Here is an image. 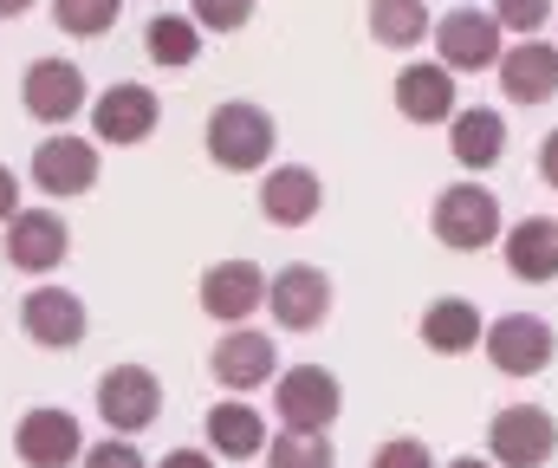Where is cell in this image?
<instances>
[{"instance_id":"cell-22","label":"cell","mask_w":558,"mask_h":468,"mask_svg":"<svg viewBox=\"0 0 558 468\" xmlns=\"http://www.w3.org/2000/svg\"><path fill=\"white\" fill-rule=\"evenodd\" d=\"M448 156H454L468 176L494 169V163L507 156V118H500V111H487V105L454 111V118H448Z\"/></svg>"},{"instance_id":"cell-10","label":"cell","mask_w":558,"mask_h":468,"mask_svg":"<svg viewBox=\"0 0 558 468\" xmlns=\"http://www.w3.org/2000/svg\"><path fill=\"white\" fill-rule=\"evenodd\" d=\"M13 456H20L26 468H72V463H85V430H78L72 410L39 404V410L20 417V430H13Z\"/></svg>"},{"instance_id":"cell-15","label":"cell","mask_w":558,"mask_h":468,"mask_svg":"<svg viewBox=\"0 0 558 468\" xmlns=\"http://www.w3.org/2000/svg\"><path fill=\"white\" fill-rule=\"evenodd\" d=\"M267 307V274L254 261H215L202 274V312L221 319V325H241Z\"/></svg>"},{"instance_id":"cell-18","label":"cell","mask_w":558,"mask_h":468,"mask_svg":"<svg viewBox=\"0 0 558 468\" xmlns=\"http://www.w3.org/2000/svg\"><path fill=\"white\" fill-rule=\"evenodd\" d=\"M318 208H325L318 169H305V163H274V169H267V182H260V215H267L274 228H305Z\"/></svg>"},{"instance_id":"cell-17","label":"cell","mask_w":558,"mask_h":468,"mask_svg":"<svg viewBox=\"0 0 558 468\" xmlns=\"http://www.w3.org/2000/svg\"><path fill=\"white\" fill-rule=\"evenodd\" d=\"M156 118H162V105H156L149 85H111V92L92 105V131H98V144H118V151L143 144V137L156 131Z\"/></svg>"},{"instance_id":"cell-37","label":"cell","mask_w":558,"mask_h":468,"mask_svg":"<svg viewBox=\"0 0 558 468\" xmlns=\"http://www.w3.org/2000/svg\"><path fill=\"white\" fill-rule=\"evenodd\" d=\"M553 26H558V13H553Z\"/></svg>"},{"instance_id":"cell-4","label":"cell","mask_w":558,"mask_h":468,"mask_svg":"<svg viewBox=\"0 0 558 468\" xmlns=\"http://www.w3.org/2000/svg\"><path fill=\"white\" fill-rule=\"evenodd\" d=\"M344 410V391L325 364H292L274 377V417L279 430H299V436H325Z\"/></svg>"},{"instance_id":"cell-14","label":"cell","mask_w":558,"mask_h":468,"mask_svg":"<svg viewBox=\"0 0 558 468\" xmlns=\"http://www.w3.org/2000/svg\"><path fill=\"white\" fill-rule=\"evenodd\" d=\"M98 182V144H85V137H46L39 151H33V189L39 195H52V202H65V195H85Z\"/></svg>"},{"instance_id":"cell-35","label":"cell","mask_w":558,"mask_h":468,"mask_svg":"<svg viewBox=\"0 0 558 468\" xmlns=\"http://www.w3.org/2000/svg\"><path fill=\"white\" fill-rule=\"evenodd\" d=\"M441 468H500V463H494V456H487V463H481V456H454V463H441Z\"/></svg>"},{"instance_id":"cell-1","label":"cell","mask_w":558,"mask_h":468,"mask_svg":"<svg viewBox=\"0 0 558 468\" xmlns=\"http://www.w3.org/2000/svg\"><path fill=\"white\" fill-rule=\"evenodd\" d=\"M428 235H435L448 254H481V248H494V241L507 235L500 195H494L487 182H448V189L435 195V208H428Z\"/></svg>"},{"instance_id":"cell-36","label":"cell","mask_w":558,"mask_h":468,"mask_svg":"<svg viewBox=\"0 0 558 468\" xmlns=\"http://www.w3.org/2000/svg\"><path fill=\"white\" fill-rule=\"evenodd\" d=\"M26 7H33V0H0V20H20Z\"/></svg>"},{"instance_id":"cell-19","label":"cell","mask_w":558,"mask_h":468,"mask_svg":"<svg viewBox=\"0 0 558 468\" xmlns=\"http://www.w3.org/2000/svg\"><path fill=\"white\" fill-rule=\"evenodd\" d=\"M397 111L410 124H448L461 105H454V72L441 59H410L397 72Z\"/></svg>"},{"instance_id":"cell-6","label":"cell","mask_w":558,"mask_h":468,"mask_svg":"<svg viewBox=\"0 0 558 468\" xmlns=\"http://www.w3.org/2000/svg\"><path fill=\"white\" fill-rule=\"evenodd\" d=\"M487 456L500 468H546L558 456V417L546 404H507V410H494Z\"/></svg>"},{"instance_id":"cell-24","label":"cell","mask_w":558,"mask_h":468,"mask_svg":"<svg viewBox=\"0 0 558 468\" xmlns=\"http://www.w3.org/2000/svg\"><path fill=\"white\" fill-rule=\"evenodd\" d=\"M364 26H371L377 46H390V52H416L422 39L435 33V13H428L422 0H371Z\"/></svg>"},{"instance_id":"cell-13","label":"cell","mask_w":558,"mask_h":468,"mask_svg":"<svg viewBox=\"0 0 558 468\" xmlns=\"http://www.w3.org/2000/svg\"><path fill=\"white\" fill-rule=\"evenodd\" d=\"M65 254H72V228H65L52 208H20V215L7 221V267H20V274H52Z\"/></svg>"},{"instance_id":"cell-33","label":"cell","mask_w":558,"mask_h":468,"mask_svg":"<svg viewBox=\"0 0 558 468\" xmlns=\"http://www.w3.org/2000/svg\"><path fill=\"white\" fill-rule=\"evenodd\" d=\"M539 182L558 189V131H546V144H539Z\"/></svg>"},{"instance_id":"cell-20","label":"cell","mask_w":558,"mask_h":468,"mask_svg":"<svg viewBox=\"0 0 558 468\" xmlns=\"http://www.w3.org/2000/svg\"><path fill=\"white\" fill-rule=\"evenodd\" d=\"M500 261H507L513 280H533V287L558 280V221L553 215H526V221H513V228L500 235Z\"/></svg>"},{"instance_id":"cell-21","label":"cell","mask_w":558,"mask_h":468,"mask_svg":"<svg viewBox=\"0 0 558 468\" xmlns=\"http://www.w3.org/2000/svg\"><path fill=\"white\" fill-rule=\"evenodd\" d=\"M202 436L215 443V456L221 463H254L274 436H267V417L247 404V397H228V404H215L208 417H202Z\"/></svg>"},{"instance_id":"cell-31","label":"cell","mask_w":558,"mask_h":468,"mask_svg":"<svg viewBox=\"0 0 558 468\" xmlns=\"http://www.w3.org/2000/svg\"><path fill=\"white\" fill-rule=\"evenodd\" d=\"M78 468H143V456L131 449V443H92Z\"/></svg>"},{"instance_id":"cell-28","label":"cell","mask_w":558,"mask_h":468,"mask_svg":"<svg viewBox=\"0 0 558 468\" xmlns=\"http://www.w3.org/2000/svg\"><path fill=\"white\" fill-rule=\"evenodd\" d=\"M487 13L507 26V39H539V26H553L558 0H494Z\"/></svg>"},{"instance_id":"cell-29","label":"cell","mask_w":558,"mask_h":468,"mask_svg":"<svg viewBox=\"0 0 558 468\" xmlns=\"http://www.w3.org/2000/svg\"><path fill=\"white\" fill-rule=\"evenodd\" d=\"M189 13L202 33H241L254 20V0H189Z\"/></svg>"},{"instance_id":"cell-27","label":"cell","mask_w":558,"mask_h":468,"mask_svg":"<svg viewBox=\"0 0 558 468\" xmlns=\"http://www.w3.org/2000/svg\"><path fill=\"white\" fill-rule=\"evenodd\" d=\"M338 463V449L325 443V436H299V430H279L274 443H267V468H331Z\"/></svg>"},{"instance_id":"cell-23","label":"cell","mask_w":558,"mask_h":468,"mask_svg":"<svg viewBox=\"0 0 558 468\" xmlns=\"http://www.w3.org/2000/svg\"><path fill=\"white\" fill-rule=\"evenodd\" d=\"M481 338H487V319H481L474 300H435V307L422 312V345L435 358H468Z\"/></svg>"},{"instance_id":"cell-32","label":"cell","mask_w":558,"mask_h":468,"mask_svg":"<svg viewBox=\"0 0 558 468\" xmlns=\"http://www.w3.org/2000/svg\"><path fill=\"white\" fill-rule=\"evenodd\" d=\"M13 215H20V176H13V169L0 163V228H7Z\"/></svg>"},{"instance_id":"cell-16","label":"cell","mask_w":558,"mask_h":468,"mask_svg":"<svg viewBox=\"0 0 558 468\" xmlns=\"http://www.w3.org/2000/svg\"><path fill=\"white\" fill-rule=\"evenodd\" d=\"M20 325H26L33 345L72 351V345H85V300L65 293V287H33V293L20 300Z\"/></svg>"},{"instance_id":"cell-9","label":"cell","mask_w":558,"mask_h":468,"mask_svg":"<svg viewBox=\"0 0 558 468\" xmlns=\"http://www.w3.org/2000/svg\"><path fill=\"white\" fill-rule=\"evenodd\" d=\"M20 105H26L33 124L65 131V124L85 111V72H78L72 59H33L26 79H20Z\"/></svg>"},{"instance_id":"cell-30","label":"cell","mask_w":558,"mask_h":468,"mask_svg":"<svg viewBox=\"0 0 558 468\" xmlns=\"http://www.w3.org/2000/svg\"><path fill=\"white\" fill-rule=\"evenodd\" d=\"M371 468H435V456H428V443H416V436H390L371 456Z\"/></svg>"},{"instance_id":"cell-11","label":"cell","mask_w":558,"mask_h":468,"mask_svg":"<svg viewBox=\"0 0 558 468\" xmlns=\"http://www.w3.org/2000/svg\"><path fill=\"white\" fill-rule=\"evenodd\" d=\"M500 98L507 105H553L558 98V39H507V52H500Z\"/></svg>"},{"instance_id":"cell-3","label":"cell","mask_w":558,"mask_h":468,"mask_svg":"<svg viewBox=\"0 0 558 468\" xmlns=\"http://www.w3.org/2000/svg\"><path fill=\"white\" fill-rule=\"evenodd\" d=\"M481 351H487V364L500 377H539V371H553V358H558V332H553V319H539V312H500V319H487Z\"/></svg>"},{"instance_id":"cell-25","label":"cell","mask_w":558,"mask_h":468,"mask_svg":"<svg viewBox=\"0 0 558 468\" xmlns=\"http://www.w3.org/2000/svg\"><path fill=\"white\" fill-rule=\"evenodd\" d=\"M143 52H149L156 65H195V59H202V26H195V13H156V20L143 26Z\"/></svg>"},{"instance_id":"cell-8","label":"cell","mask_w":558,"mask_h":468,"mask_svg":"<svg viewBox=\"0 0 558 468\" xmlns=\"http://www.w3.org/2000/svg\"><path fill=\"white\" fill-rule=\"evenodd\" d=\"M267 312L279 319V332H318L331 319V274L312 261H292L267 280Z\"/></svg>"},{"instance_id":"cell-26","label":"cell","mask_w":558,"mask_h":468,"mask_svg":"<svg viewBox=\"0 0 558 468\" xmlns=\"http://www.w3.org/2000/svg\"><path fill=\"white\" fill-rule=\"evenodd\" d=\"M118 13H124V0H52V20H59L72 39H98V33H111Z\"/></svg>"},{"instance_id":"cell-7","label":"cell","mask_w":558,"mask_h":468,"mask_svg":"<svg viewBox=\"0 0 558 468\" xmlns=\"http://www.w3.org/2000/svg\"><path fill=\"white\" fill-rule=\"evenodd\" d=\"M98 417L111 436H143L162 417V377L149 364H111L98 377Z\"/></svg>"},{"instance_id":"cell-2","label":"cell","mask_w":558,"mask_h":468,"mask_svg":"<svg viewBox=\"0 0 558 468\" xmlns=\"http://www.w3.org/2000/svg\"><path fill=\"white\" fill-rule=\"evenodd\" d=\"M274 144H279V124L267 105H247V98H228L208 111V156L221 169H267L274 163Z\"/></svg>"},{"instance_id":"cell-34","label":"cell","mask_w":558,"mask_h":468,"mask_svg":"<svg viewBox=\"0 0 558 468\" xmlns=\"http://www.w3.org/2000/svg\"><path fill=\"white\" fill-rule=\"evenodd\" d=\"M156 468H215V456H208V449H169Z\"/></svg>"},{"instance_id":"cell-12","label":"cell","mask_w":558,"mask_h":468,"mask_svg":"<svg viewBox=\"0 0 558 468\" xmlns=\"http://www.w3.org/2000/svg\"><path fill=\"white\" fill-rule=\"evenodd\" d=\"M208 371H215V384H221V391H260V384H274V377H279V351H274V338H267V332L234 325L228 338H215Z\"/></svg>"},{"instance_id":"cell-5","label":"cell","mask_w":558,"mask_h":468,"mask_svg":"<svg viewBox=\"0 0 558 468\" xmlns=\"http://www.w3.org/2000/svg\"><path fill=\"white\" fill-rule=\"evenodd\" d=\"M435 59L448 65V72H494L500 65V52H507V26L487 13V7H454V13H441L435 20Z\"/></svg>"}]
</instances>
